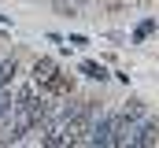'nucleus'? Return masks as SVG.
Wrapping results in <instances>:
<instances>
[{
  "label": "nucleus",
  "instance_id": "20e7f679",
  "mask_svg": "<svg viewBox=\"0 0 159 148\" xmlns=\"http://www.w3.org/2000/svg\"><path fill=\"white\" fill-rule=\"evenodd\" d=\"M152 30H156V22H144V26L137 30V41H141V37H148V34H152Z\"/></svg>",
  "mask_w": 159,
  "mask_h": 148
},
{
  "label": "nucleus",
  "instance_id": "7ed1b4c3",
  "mask_svg": "<svg viewBox=\"0 0 159 148\" xmlns=\"http://www.w3.org/2000/svg\"><path fill=\"white\" fill-rule=\"evenodd\" d=\"M11 74H15V59H0V89L11 81Z\"/></svg>",
  "mask_w": 159,
  "mask_h": 148
},
{
  "label": "nucleus",
  "instance_id": "39448f33",
  "mask_svg": "<svg viewBox=\"0 0 159 148\" xmlns=\"http://www.w3.org/2000/svg\"><path fill=\"white\" fill-rule=\"evenodd\" d=\"M0 22H7V15H0Z\"/></svg>",
  "mask_w": 159,
  "mask_h": 148
},
{
  "label": "nucleus",
  "instance_id": "f257e3e1",
  "mask_svg": "<svg viewBox=\"0 0 159 148\" xmlns=\"http://www.w3.org/2000/svg\"><path fill=\"white\" fill-rule=\"evenodd\" d=\"M52 78H56V63H52V59H37V63H34V85L44 89Z\"/></svg>",
  "mask_w": 159,
  "mask_h": 148
},
{
  "label": "nucleus",
  "instance_id": "f03ea898",
  "mask_svg": "<svg viewBox=\"0 0 159 148\" xmlns=\"http://www.w3.org/2000/svg\"><path fill=\"white\" fill-rule=\"evenodd\" d=\"M81 74H89V78H100V81L107 78V71H104L100 63H93V59H85V63H81Z\"/></svg>",
  "mask_w": 159,
  "mask_h": 148
}]
</instances>
